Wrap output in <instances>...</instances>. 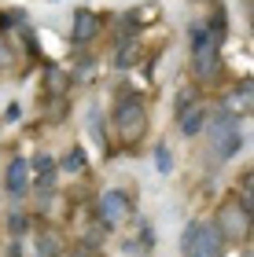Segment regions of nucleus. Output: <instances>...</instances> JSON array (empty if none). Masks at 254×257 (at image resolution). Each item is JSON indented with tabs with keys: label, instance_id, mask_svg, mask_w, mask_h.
Segmentation results:
<instances>
[{
	"label": "nucleus",
	"instance_id": "nucleus-1",
	"mask_svg": "<svg viewBox=\"0 0 254 257\" xmlns=\"http://www.w3.org/2000/svg\"><path fill=\"white\" fill-rule=\"evenodd\" d=\"M111 125H114L118 144H125V147L140 144V136H144V128H147V103L136 96L133 88H122V96L114 99Z\"/></svg>",
	"mask_w": 254,
	"mask_h": 257
},
{
	"label": "nucleus",
	"instance_id": "nucleus-2",
	"mask_svg": "<svg viewBox=\"0 0 254 257\" xmlns=\"http://www.w3.org/2000/svg\"><path fill=\"white\" fill-rule=\"evenodd\" d=\"M225 235L214 220H192L184 228V239H181V257H221L225 253Z\"/></svg>",
	"mask_w": 254,
	"mask_h": 257
},
{
	"label": "nucleus",
	"instance_id": "nucleus-3",
	"mask_svg": "<svg viewBox=\"0 0 254 257\" xmlns=\"http://www.w3.org/2000/svg\"><path fill=\"white\" fill-rule=\"evenodd\" d=\"M192 74L195 81H214L221 74V37L210 26L195 30V44H192Z\"/></svg>",
	"mask_w": 254,
	"mask_h": 257
},
{
	"label": "nucleus",
	"instance_id": "nucleus-4",
	"mask_svg": "<svg viewBox=\"0 0 254 257\" xmlns=\"http://www.w3.org/2000/svg\"><path fill=\"white\" fill-rule=\"evenodd\" d=\"M206 140H210V151H214V162H225L232 158L239 144H243V136H239V125L228 110H221L214 121H206Z\"/></svg>",
	"mask_w": 254,
	"mask_h": 257
},
{
	"label": "nucleus",
	"instance_id": "nucleus-5",
	"mask_svg": "<svg viewBox=\"0 0 254 257\" xmlns=\"http://www.w3.org/2000/svg\"><path fill=\"white\" fill-rule=\"evenodd\" d=\"M250 220H254V217L247 213L243 206H239V198L232 195V198H228V202H225L221 209H217V220H214V224L221 228V235H225V239H247Z\"/></svg>",
	"mask_w": 254,
	"mask_h": 257
},
{
	"label": "nucleus",
	"instance_id": "nucleus-6",
	"mask_svg": "<svg viewBox=\"0 0 254 257\" xmlns=\"http://www.w3.org/2000/svg\"><path fill=\"white\" fill-rule=\"evenodd\" d=\"M129 213V198H125L122 191H107L100 198V217H103V224H118V220Z\"/></svg>",
	"mask_w": 254,
	"mask_h": 257
},
{
	"label": "nucleus",
	"instance_id": "nucleus-7",
	"mask_svg": "<svg viewBox=\"0 0 254 257\" xmlns=\"http://www.w3.org/2000/svg\"><path fill=\"white\" fill-rule=\"evenodd\" d=\"M177 121H181V133H184V136L203 133V125H206V103H203V99H195L192 107L177 110Z\"/></svg>",
	"mask_w": 254,
	"mask_h": 257
},
{
	"label": "nucleus",
	"instance_id": "nucleus-8",
	"mask_svg": "<svg viewBox=\"0 0 254 257\" xmlns=\"http://www.w3.org/2000/svg\"><path fill=\"white\" fill-rule=\"evenodd\" d=\"M225 110L228 114H254V81H239L232 88V96L225 99Z\"/></svg>",
	"mask_w": 254,
	"mask_h": 257
},
{
	"label": "nucleus",
	"instance_id": "nucleus-9",
	"mask_svg": "<svg viewBox=\"0 0 254 257\" xmlns=\"http://www.w3.org/2000/svg\"><path fill=\"white\" fill-rule=\"evenodd\" d=\"M96 30H100V19L92 15V11H77V15H74V41L77 44L92 41V37H96Z\"/></svg>",
	"mask_w": 254,
	"mask_h": 257
},
{
	"label": "nucleus",
	"instance_id": "nucleus-10",
	"mask_svg": "<svg viewBox=\"0 0 254 257\" xmlns=\"http://www.w3.org/2000/svg\"><path fill=\"white\" fill-rule=\"evenodd\" d=\"M26 177H30V162L26 158H15L8 166V191L11 195H22V191H26Z\"/></svg>",
	"mask_w": 254,
	"mask_h": 257
},
{
	"label": "nucleus",
	"instance_id": "nucleus-11",
	"mask_svg": "<svg viewBox=\"0 0 254 257\" xmlns=\"http://www.w3.org/2000/svg\"><path fill=\"white\" fill-rule=\"evenodd\" d=\"M136 55H140V44H136V41H122V48L114 52V66H118V70H129V66L136 63Z\"/></svg>",
	"mask_w": 254,
	"mask_h": 257
},
{
	"label": "nucleus",
	"instance_id": "nucleus-12",
	"mask_svg": "<svg viewBox=\"0 0 254 257\" xmlns=\"http://www.w3.org/2000/svg\"><path fill=\"white\" fill-rule=\"evenodd\" d=\"M236 198H239V206H243L247 213L254 217V173H247V177H243V184H239Z\"/></svg>",
	"mask_w": 254,
	"mask_h": 257
},
{
	"label": "nucleus",
	"instance_id": "nucleus-13",
	"mask_svg": "<svg viewBox=\"0 0 254 257\" xmlns=\"http://www.w3.org/2000/svg\"><path fill=\"white\" fill-rule=\"evenodd\" d=\"M22 19H26V11H11V15H0V33H4L11 22H22Z\"/></svg>",
	"mask_w": 254,
	"mask_h": 257
},
{
	"label": "nucleus",
	"instance_id": "nucleus-14",
	"mask_svg": "<svg viewBox=\"0 0 254 257\" xmlns=\"http://www.w3.org/2000/svg\"><path fill=\"white\" fill-rule=\"evenodd\" d=\"M48 88H52V92H55V88L63 92V88H66V77H63V74H55V70H48Z\"/></svg>",
	"mask_w": 254,
	"mask_h": 257
},
{
	"label": "nucleus",
	"instance_id": "nucleus-15",
	"mask_svg": "<svg viewBox=\"0 0 254 257\" xmlns=\"http://www.w3.org/2000/svg\"><path fill=\"white\" fill-rule=\"evenodd\" d=\"M15 63V55H11V48H8V41L0 37V66H11Z\"/></svg>",
	"mask_w": 254,
	"mask_h": 257
},
{
	"label": "nucleus",
	"instance_id": "nucleus-16",
	"mask_svg": "<svg viewBox=\"0 0 254 257\" xmlns=\"http://www.w3.org/2000/svg\"><path fill=\"white\" fill-rule=\"evenodd\" d=\"M155 162H158V169H162V173H170V151H166V147L155 151Z\"/></svg>",
	"mask_w": 254,
	"mask_h": 257
},
{
	"label": "nucleus",
	"instance_id": "nucleus-17",
	"mask_svg": "<svg viewBox=\"0 0 254 257\" xmlns=\"http://www.w3.org/2000/svg\"><path fill=\"white\" fill-rule=\"evenodd\" d=\"M41 257H55V239H52V235L41 239Z\"/></svg>",
	"mask_w": 254,
	"mask_h": 257
},
{
	"label": "nucleus",
	"instance_id": "nucleus-18",
	"mask_svg": "<svg viewBox=\"0 0 254 257\" xmlns=\"http://www.w3.org/2000/svg\"><path fill=\"white\" fill-rule=\"evenodd\" d=\"M33 166H37V169H44V173H52V158H44V155H41L37 162H33Z\"/></svg>",
	"mask_w": 254,
	"mask_h": 257
},
{
	"label": "nucleus",
	"instance_id": "nucleus-19",
	"mask_svg": "<svg viewBox=\"0 0 254 257\" xmlns=\"http://www.w3.org/2000/svg\"><path fill=\"white\" fill-rule=\"evenodd\" d=\"M66 169H81V155H70V158H66Z\"/></svg>",
	"mask_w": 254,
	"mask_h": 257
},
{
	"label": "nucleus",
	"instance_id": "nucleus-20",
	"mask_svg": "<svg viewBox=\"0 0 254 257\" xmlns=\"http://www.w3.org/2000/svg\"><path fill=\"white\" fill-rule=\"evenodd\" d=\"M19 114H22V110L15 107V103H11V107H8V114H4V118H8V121H19Z\"/></svg>",
	"mask_w": 254,
	"mask_h": 257
}]
</instances>
